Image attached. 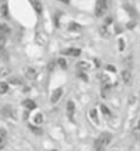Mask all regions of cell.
I'll return each mask as SVG.
<instances>
[{"mask_svg":"<svg viewBox=\"0 0 140 151\" xmlns=\"http://www.w3.org/2000/svg\"><path fill=\"white\" fill-rule=\"evenodd\" d=\"M121 77H122V81H124L126 85H131L132 84V73L129 70H124L121 73Z\"/></svg>","mask_w":140,"mask_h":151,"instance_id":"obj_3","label":"cell"},{"mask_svg":"<svg viewBox=\"0 0 140 151\" xmlns=\"http://www.w3.org/2000/svg\"><path fill=\"white\" fill-rule=\"evenodd\" d=\"M106 70H107V72H111V73H116L117 72L116 68H114L113 65H107V66H106Z\"/></svg>","mask_w":140,"mask_h":151,"instance_id":"obj_22","label":"cell"},{"mask_svg":"<svg viewBox=\"0 0 140 151\" xmlns=\"http://www.w3.org/2000/svg\"><path fill=\"white\" fill-rule=\"evenodd\" d=\"M91 117L93 118L95 122H98V117H96V110H91Z\"/></svg>","mask_w":140,"mask_h":151,"instance_id":"obj_25","label":"cell"},{"mask_svg":"<svg viewBox=\"0 0 140 151\" xmlns=\"http://www.w3.org/2000/svg\"><path fill=\"white\" fill-rule=\"evenodd\" d=\"M0 3H1V4H3V3H4V0H0Z\"/></svg>","mask_w":140,"mask_h":151,"instance_id":"obj_32","label":"cell"},{"mask_svg":"<svg viewBox=\"0 0 140 151\" xmlns=\"http://www.w3.org/2000/svg\"><path fill=\"white\" fill-rule=\"evenodd\" d=\"M60 96H62V88H56L51 95V103H56L60 99Z\"/></svg>","mask_w":140,"mask_h":151,"instance_id":"obj_7","label":"cell"},{"mask_svg":"<svg viewBox=\"0 0 140 151\" xmlns=\"http://www.w3.org/2000/svg\"><path fill=\"white\" fill-rule=\"evenodd\" d=\"M33 122L37 124V125H41V124H43V114L37 113V114L33 117Z\"/></svg>","mask_w":140,"mask_h":151,"instance_id":"obj_17","label":"cell"},{"mask_svg":"<svg viewBox=\"0 0 140 151\" xmlns=\"http://www.w3.org/2000/svg\"><path fill=\"white\" fill-rule=\"evenodd\" d=\"M62 54H63V55H67V56H78L81 54V51L78 48H67V50L62 51Z\"/></svg>","mask_w":140,"mask_h":151,"instance_id":"obj_5","label":"cell"},{"mask_svg":"<svg viewBox=\"0 0 140 151\" xmlns=\"http://www.w3.org/2000/svg\"><path fill=\"white\" fill-rule=\"evenodd\" d=\"M78 76H80V77H81V78H83V80H84V81H87V80H88V77H87V76H85L83 72H80V73H78Z\"/></svg>","mask_w":140,"mask_h":151,"instance_id":"obj_28","label":"cell"},{"mask_svg":"<svg viewBox=\"0 0 140 151\" xmlns=\"http://www.w3.org/2000/svg\"><path fill=\"white\" fill-rule=\"evenodd\" d=\"M24 107H26L28 110H33V109H36V103L33 102V100H30V99H26V100H24Z\"/></svg>","mask_w":140,"mask_h":151,"instance_id":"obj_14","label":"cell"},{"mask_svg":"<svg viewBox=\"0 0 140 151\" xmlns=\"http://www.w3.org/2000/svg\"><path fill=\"white\" fill-rule=\"evenodd\" d=\"M76 68L80 70V72H87L89 69V65L87 63V62H84V60H81V62H78V63L76 65Z\"/></svg>","mask_w":140,"mask_h":151,"instance_id":"obj_13","label":"cell"},{"mask_svg":"<svg viewBox=\"0 0 140 151\" xmlns=\"http://www.w3.org/2000/svg\"><path fill=\"white\" fill-rule=\"evenodd\" d=\"M6 143H7V133H6V129H0V150H3L6 147Z\"/></svg>","mask_w":140,"mask_h":151,"instance_id":"obj_6","label":"cell"},{"mask_svg":"<svg viewBox=\"0 0 140 151\" xmlns=\"http://www.w3.org/2000/svg\"><path fill=\"white\" fill-rule=\"evenodd\" d=\"M69 28H70V30H78V29H80V25L72 22V24L69 25Z\"/></svg>","mask_w":140,"mask_h":151,"instance_id":"obj_20","label":"cell"},{"mask_svg":"<svg viewBox=\"0 0 140 151\" xmlns=\"http://www.w3.org/2000/svg\"><path fill=\"white\" fill-rule=\"evenodd\" d=\"M0 33H1V35H4V36H7V35H10V33H11V29L8 28V25L0 24Z\"/></svg>","mask_w":140,"mask_h":151,"instance_id":"obj_15","label":"cell"},{"mask_svg":"<svg viewBox=\"0 0 140 151\" xmlns=\"http://www.w3.org/2000/svg\"><path fill=\"white\" fill-rule=\"evenodd\" d=\"M59 1H62V3H65V4H67L70 0H59Z\"/></svg>","mask_w":140,"mask_h":151,"instance_id":"obj_30","label":"cell"},{"mask_svg":"<svg viewBox=\"0 0 140 151\" xmlns=\"http://www.w3.org/2000/svg\"><path fill=\"white\" fill-rule=\"evenodd\" d=\"M58 63H59L60 69H66V68H67V62H66L63 58H59V59H58Z\"/></svg>","mask_w":140,"mask_h":151,"instance_id":"obj_19","label":"cell"},{"mask_svg":"<svg viewBox=\"0 0 140 151\" xmlns=\"http://www.w3.org/2000/svg\"><path fill=\"white\" fill-rule=\"evenodd\" d=\"M6 74H8V69H6V68L0 69V76H6Z\"/></svg>","mask_w":140,"mask_h":151,"instance_id":"obj_27","label":"cell"},{"mask_svg":"<svg viewBox=\"0 0 140 151\" xmlns=\"http://www.w3.org/2000/svg\"><path fill=\"white\" fill-rule=\"evenodd\" d=\"M4 43H6V36H4V35H1V33H0V50L3 48Z\"/></svg>","mask_w":140,"mask_h":151,"instance_id":"obj_21","label":"cell"},{"mask_svg":"<svg viewBox=\"0 0 140 151\" xmlns=\"http://www.w3.org/2000/svg\"><path fill=\"white\" fill-rule=\"evenodd\" d=\"M10 83L11 84H15V85H18V84H21V81L17 77H12V78H10Z\"/></svg>","mask_w":140,"mask_h":151,"instance_id":"obj_23","label":"cell"},{"mask_svg":"<svg viewBox=\"0 0 140 151\" xmlns=\"http://www.w3.org/2000/svg\"><path fill=\"white\" fill-rule=\"evenodd\" d=\"M108 8V0H98L96 1V7H95V15L99 18V17H103L106 14Z\"/></svg>","mask_w":140,"mask_h":151,"instance_id":"obj_2","label":"cell"},{"mask_svg":"<svg viewBox=\"0 0 140 151\" xmlns=\"http://www.w3.org/2000/svg\"><path fill=\"white\" fill-rule=\"evenodd\" d=\"M118 47H120V51H124V47H125V43H124V40L121 39L120 41H118Z\"/></svg>","mask_w":140,"mask_h":151,"instance_id":"obj_24","label":"cell"},{"mask_svg":"<svg viewBox=\"0 0 140 151\" xmlns=\"http://www.w3.org/2000/svg\"><path fill=\"white\" fill-rule=\"evenodd\" d=\"M113 24V17H107V18H106V22H104V25H111Z\"/></svg>","mask_w":140,"mask_h":151,"instance_id":"obj_26","label":"cell"},{"mask_svg":"<svg viewBox=\"0 0 140 151\" xmlns=\"http://www.w3.org/2000/svg\"><path fill=\"white\" fill-rule=\"evenodd\" d=\"M1 115L3 117H11L12 115V107L11 106H4L3 109H1Z\"/></svg>","mask_w":140,"mask_h":151,"instance_id":"obj_12","label":"cell"},{"mask_svg":"<svg viewBox=\"0 0 140 151\" xmlns=\"http://www.w3.org/2000/svg\"><path fill=\"white\" fill-rule=\"evenodd\" d=\"M136 129H140V121H139V124H137V127H136Z\"/></svg>","mask_w":140,"mask_h":151,"instance_id":"obj_31","label":"cell"},{"mask_svg":"<svg viewBox=\"0 0 140 151\" xmlns=\"http://www.w3.org/2000/svg\"><path fill=\"white\" fill-rule=\"evenodd\" d=\"M0 17H3L4 19L10 18V12H8V6L6 3H3L0 6Z\"/></svg>","mask_w":140,"mask_h":151,"instance_id":"obj_8","label":"cell"},{"mask_svg":"<svg viewBox=\"0 0 140 151\" xmlns=\"http://www.w3.org/2000/svg\"><path fill=\"white\" fill-rule=\"evenodd\" d=\"M29 1H30V4L33 6V8H34V11H36L37 14H41V12H43V7H41V3L39 0H29Z\"/></svg>","mask_w":140,"mask_h":151,"instance_id":"obj_9","label":"cell"},{"mask_svg":"<svg viewBox=\"0 0 140 151\" xmlns=\"http://www.w3.org/2000/svg\"><path fill=\"white\" fill-rule=\"evenodd\" d=\"M99 35L102 37H104V39L110 37V32H108L107 25H102V26H100V28H99Z\"/></svg>","mask_w":140,"mask_h":151,"instance_id":"obj_10","label":"cell"},{"mask_svg":"<svg viewBox=\"0 0 140 151\" xmlns=\"http://www.w3.org/2000/svg\"><path fill=\"white\" fill-rule=\"evenodd\" d=\"M8 91V84L4 81H0V95H4Z\"/></svg>","mask_w":140,"mask_h":151,"instance_id":"obj_16","label":"cell"},{"mask_svg":"<svg viewBox=\"0 0 140 151\" xmlns=\"http://www.w3.org/2000/svg\"><path fill=\"white\" fill-rule=\"evenodd\" d=\"M25 74H26L28 78H34L37 72H36V69H33V68H26L25 69Z\"/></svg>","mask_w":140,"mask_h":151,"instance_id":"obj_11","label":"cell"},{"mask_svg":"<svg viewBox=\"0 0 140 151\" xmlns=\"http://www.w3.org/2000/svg\"><path fill=\"white\" fill-rule=\"evenodd\" d=\"M100 110H102V113L104 114V117H111V111H110V110H108L104 104H102V106H100Z\"/></svg>","mask_w":140,"mask_h":151,"instance_id":"obj_18","label":"cell"},{"mask_svg":"<svg viewBox=\"0 0 140 151\" xmlns=\"http://www.w3.org/2000/svg\"><path fill=\"white\" fill-rule=\"evenodd\" d=\"M133 26H135V24H133V22H131V24H128V29H132Z\"/></svg>","mask_w":140,"mask_h":151,"instance_id":"obj_29","label":"cell"},{"mask_svg":"<svg viewBox=\"0 0 140 151\" xmlns=\"http://www.w3.org/2000/svg\"><path fill=\"white\" fill-rule=\"evenodd\" d=\"M66 111H67V117L73 121V117H74V111H76V107H74V103L72 100L67 102V106H66Z\"/></svg>","mask_w":140,"mask_h":151,"instance_id":"obj_4","label":"cell"},{"mask_svg":"<svg viewBox=\"0 0 140 151\" xmlns=\"http://www.w3.org/2000/svg\"><path fill=\"white\" fill-rule=\"evenodd\" d=\"M111 139H113V136L110 135L108 132H103V133H102V135L96 139L95 147H104V148H106V146H107V144H110Z\"/></svg>","mask_w":140,"mask_h":151,"instance_id":"obj_1","label":"cell"}]
</instances>
